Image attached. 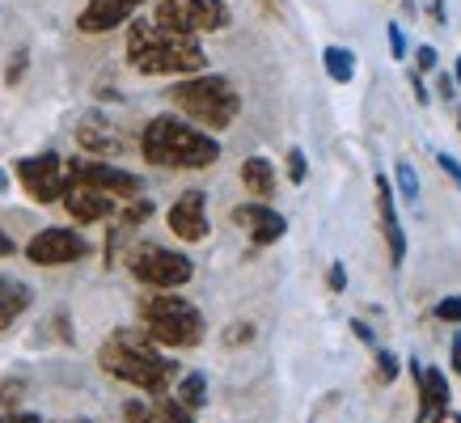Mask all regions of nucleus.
<instances>
[{
    "label": "nucleus",
    "mask_w": 461,
    "mask_h": 423,
    "mask_svg": "<svg viewBox=\"0 0 461 423\" xmlns=\"http://www.w3.org/2000/svg\"><path fill=\"white\" fill-rule=\"evenodd\" d=\"M385 34H390L393 59H406V34H402V26H398V22H390V26H385Z\"/></svg>",
    "instance_id": "c85d7f7f"
},
{
    "label": "nucleus",
    "mask_w": 461,
    "mask_h": 423,
    "mask_svg": "<svg viewBox=\"0 0 461 423\" xmlns=\"http://www.w3.org/2000/svg\"><path fill=\"white\" fill-rule=\"evenodd\" d=\"M17 246H14V238H9V233H5V229H0V258H9V254H14Z\"/></svg>",
    "instance_id": "ea45409f"
},
{
    "label": "nucleus",
    "mask_w": 461,
    "mask_h": 423,
    "mask_svg": "<svg viewBox=\"0 0 461 423\" xmlns=\"http://www.w3.org/2000/svg\"><path fill=\"white\" fill-rule=\"evenodd\" d=\"M72 183L106 191V195H114V199H140V191H144L140 174L114 166V161H106V157H72L68 161V186Z\"/></svg>",
    "instance_id": "6e6552de"
},
{
    "label": "nucleus",
    "mask_w": 461,
    "mask_h": 423,
    "mask_svg": "<svg viewBox=\"0 0 461 423\" xmlns=\"http://www.w3.org/2000/svg\"><path fill=\"white\" fill-rule=\"evenodd\" d=\"M393 183L385 174H377V216H381V233H385V246H390V263L402 267L406 258V233H402V220H398V203H393Z\"/></svg>",
    "instance_id": "2eb2a0df"
},
{
    "label": "nucleus",
    "mask_w": 461,
    "mask_h": 423,
    "mask_svg": "<svg viewBox=\"0 0 461 423\" xmlns=\"http://www.w3.org/2000/svg\"><path fill=\"white\" fill-rule=\"evenodd\" d=\"M436 59H440V56H436V47H432V42H423L420 51H415V68H420V72H432Z\"/></svg>",
    "instance_id": "c756f323"
},
{
    "label": "nucleus",
    "mask_w": 461,
    "mask_h": 423,
    "mask_svg": "<svg viewBox=\"0 0 461 423\" xmlns=\"http://www.w3.org/2000/svg\"><path fill=\"white\" fill-rule=\"evenodd\" d=\"M321 64H326V76L335 85H351V76H356V56H351L348 47H326Z\"/></svg>",
    "instance_id": "412c9836"
},
{
    "label": "nucleus",
    "mask_w": 461,
    "mask_h": 423,
    "mask_svg": "<svg viewBox=\"0 0 461 423\" xmlns=\"http://www.w3.org/2000/svg\"><path fill=\"white\" fill-rule=\"evenodd\" d=\"M85 254H89V241L77 229H42L26 246V258L39 267H68V263H81Z\"/></svg>",
    "instance_id": "9d476101"
},
{
    "label": "nucleus",
    "mask_w": 461,
    "mask_h": 423,
    "mask_svg": "<svg viewBox=\"0 0 461 423\" xmlns=\"http://www.w3.org/2000/svg\"><path fill=\"white\" fill-rule=\"evenodd\" d=\"M174 238L182 241H203L208 238V195L203 191H182L166 212Z\"/></svg>",
    "instance_id": "9b49d317"
},
{
    "label": "nucleus",
    "mask_w": 461,
    "mask_h": 423,
    "mask_svg": "<svg viewBox=\"0 0 461 423\" xmlns=\"http://www.w3.org/2000/svg\"><path fill=\"white\" fill-rule=\"evenodd\" d=\"M436 166L445 169L448 178H453V183L461 186V161H457V157H453V153H436Z\"/></svg>",
    "instance_id": "7c9ffc66"
},
{
    "label": "nucleus",
    "mask_w": 461,
    "mask_h": 423,
    "mask_svg": "<svg viewBox=\"0 0 461 423\" xmlns=\"http://www.w3.org/2000/svg\"><path fill=\"white\" fill-rule=\"evenodd\" d=\"M453 76H457V85H461V56H457V68H453Z\"/></svg>",
    "instance_id": "79ce46f5"
},
{
    "label": "nucleus",
    "mask_w": 461,
    "mask_h": 423,
    "mask_svg": "<svg viewBox=\"0 0 461 423\" xmlns=\"http://www.w3.org/2000/svg\"><path fill=\"white\" fill-rule=\"evenodd\" d=\"M127 423H195L191 407L178 398H157V407H140V402H127Z\"/></svg>",
    "instance_id": "f3484780"
},
{
    "label": "nucleus",
    "mask_w": 461,
    "mask_h": 423,
    "mask_svg": "<svg viewBox=\"0 0 461 423\" xmlns=\"http://www.w3.org/2000/svg\"><path fill=\"white\" fill-rule=\"evenodd\" d=\"M166 98L174 102V111L178 114H186L191 123L208 127V131H224L241 111V94L233 89V81H224V76H216V72L182 76V81H174L166 89Z\"/></svg>",
    "instance_id": "20e7f679"
},
{
    "label": "nucleus",
    "mask_w": 461,
    "mask_h": 423,
    "mask_svg": "<svg viewBox=\"0 0 461 423\" xmlns=\"http://www.w3.org/2000/svg\"><path fill=\"white\" fill-rule=\"evenodd\" d=\"M174 398H178V402H186L191 410L208 407V377H203V373H186V377L178 381V390H174Z\"/></svg>",
    "instance_id": "4be33fe9"
},
{
    "label": "nucleus",
    "mask_w": 461,
    "mask_h": 423,
    "mask_svg": "<svg viewBox=\"0 0 461 423\" xmlns=\"http://www.w3.org/2000/svg\"><path fill=\"white\" fill-rule=\"evenodd\" d=\"M250 338H254V326H250V322H233L229 330H224V343H229V347H238V343H250Z\"/></svg>",
    "instance_id": "cd10ccee"
},
{
    "label": "nucleus",
    "mask_w": 461,
    "mask_h": 423,
    "mask_svg": "<svg viewBox=\"0 0 461 423\" xmlns=\"http://www.w3.org/2000/svg\"><path fill=\"white\" fill-rule=\"evenodd\" d=\"M393 183H398V195H402L406 203H420V174H415V166H411V161H398V169H393Z\"/></svg>",
    "instance_id": "5701e85b"
},
{
    "label": "nucleus",
    "mask_w": 461,
    "mask_h": 423,
    "mask_svg": "<svg viewBox=\"0 0 461 423\" xmlns=\"http://www.w3.org/2000/svg\"><path fill=\"white\" fill-rule=\"evenodd\" d=\"M436 318H440V322H461V296H445V301L436 305Z\"/></svg>",
    "instance_id": "bb28decb"
},
{
    "label": "nucleus",
    "mask_w": 461,
    "mask_h": 423,
    "mask_svg": "<svg viewBox=\"0 0 461 423\" xmlns=\"http://www.w3.org/2000/svg\"><path fill=\"white\" fill-rule=\"evenodd\" d=\"M411 94H415V102H420V106H428V102H432V94H428V89H423V81H420V68L411 72Z\"/></svg>",
    "instance_id": "f704fd0d"
},
{
    "label": "nucleus",
    "mask_w": 461,
    "mask_h": 423,
    "mask_svg": "<svg viewBox=\"0 0 461 423\" xmlns=\"http://www.w3.org/2000/svg\"><path fill=\"white\" fill-rule=\"evenodd\" d=\"M17 394H22V381H9V385H0V402H5V407H14Z\"/></svg>",
    "instance_id": "c9c22d12"
},
{
    "label": "nucleus",
    "mask_w": 461,
    "mask_h": 423,
    "mask_svg": "<svg viewBox=\"0 0 461 423\" xmlns=\"http://www.w3.org/2000/svg\"><path fill=\"white\" fill-rule=\"evenodd\" d=\"M30 310V288L14 275H0V330H9V326Z\"/></svg>",
    "instance_id": "6ab92c4d"
},
{
    "label": "nucleus",
    "mask_w": 461,
    "mask_h": 423,
    "mask_svg": "<svg viewBox=\"0 0 461 423\" xmlns=\"http://www.w3.org/2000/svg\"><path fill=\"white\" fill-rule=\"evenodd\" d=\"M144 0H89L77 17V30L81 34H111L114 26L131 22V14L140 9Z\"/></svg>",
    "instance_id": "4468645a"
},
{
    "label": "nucleus",
    "mask_w": 461,
    "mask_h": 423,
    "mask_svg": "<svg viewBox=\"0 0 461 423\" xmlns=\"http://www.w3.org/2000/svg\"><path fill=\"white\" fill-rule=\"evenodd\" d=\"M428 14H432V22L445 26V0H432V9H428Z\"/></svg>",
    "instance_id": "a19ab883"
},
{
    "label": "nucleus",
    "mask_w": 461,
    "mask_h": 423,
    "mask_svg": "<svg viewBox=\"0 0 461 423\" xmlns=\"http://www.w3.org/2000/svg\"><path fill=\"white\" fill-rule=\"evenodd\" d=\"M453 423H461V415H453Z\"/></svg>",
    "instance_id": "37998d69"
},
{
    "label": "nucleus",
    "mask_w": 461,
    "mask_h": 423,
    "mask_svg": "<svg viewBox=\"0 0 461 423\" xmlns=\"http://www.w3.org/2000/svg\"><path fill=\"white\" fill-rule=\"evenodd\" d=\"M241 186L250 191L254 199H271L276 195V166L267 161V157H246L241 161Z\"/></svg>",
    "instance_id": "a211bd4d"
},
{
    "label": "nucleus",
    "mask_w": 461,
    "mask_h": 423,
    "mask_svg": "<svg viewBox=\"0 0 461 423\" xmlns=\"http://www.w3.org/2000/svg\"><path fill=\"white\" fill-rule=\"evenodd\" d=\"M144 330L161 343V347H199L203 343V313L186 301L174 296V288H153V296L140 301Z\"/></svg>",
    "instance_id": "39448f33"
},
{
    "label": "nucleus",
    "mask_w": 461,
    "mask_h": 423,
    "mask_svg": "<svg viewBox=\"0 0 461 423\" xmlns=\"http://www.w3.org/2000/svg\"><path fill=\"white\" fill-rule=\"evenodd\" d=\"M26 47H22V51H17V56H14V64H9V72H5V85H17V81H22V72H26Z\"/></svg>",
    "instance_id": "2f4dec72"
},
{
    "label": "nucleus",
    "mask_w": 461,
    "mask_h": 423,
    "mask_svg": "<svg viewBox=\"0 0 461 423\" xmlns=\"http://www.w3.org/2000/svg\"><path fill=\"white\" fill-rule=\"evenodd\" d=\"M233 225L246 229L254 246H276V241L288 233V220H284L276 208H267L263 199H254V203H238V208H233Z\"/></svg>",
    "instance_id": "ddd939ff"
},
{
    "label": "nucleus",
    "mask_w": 461,
    "mask_h": 423,
    "mask_svg": "<svg viewBox=\"0 0 461 423\" xmlns=\"http://www.w3.org/2000/svg\"><path fill=\"white\" fill-rule=\"evenodd\" d=\"M351 330H356V338H360V343H368V347L377 343V338H373V330H368V326H364V322H351Z\"/></svg>",
    "instance_id": "58836bf2"
},
{
    "label": "nucleus",
    "mask_w": 461,
    "mask_h": 423,
    "mask_svg": "<svg viewBox=\"0 0 461 423\" xmlns=\"http://www.w3.org/2000/svg\"><path fill=\"white\" fill-rule=\"evenodd\" d=\"M153 22L178 30V34H216V30H229L233 14L224 0H157Z\"/></svg>",
    "instance_id": "0eeeda50"
},
{
    "label": "nucleus",
    "mask_w": 461,
    "mask_h": 423,
    "mask_svg": "<svg viewBox=\"0 0 461 423\" xmlns=\"http://www.w3.org/2000/svg\"><path fill=\"white\" fill-rule=\"evenodd\" d=\"M64 208L77 225H98L106 216H114V195L106 191H94V186H68V195H64Z\"/></svg>",
    "instance_id": "dca6fc26"
},
{
    "label": "nucleus",
    "mask_w": 461,
    "mask_h": 423,
    "mask_svg": "<svg viewBox=\"0 0 461 423\" xmlns=\"http://www.w3.org/2000/svg\"><path fill=\"white\" fill-rule=\"evenodd\" d=\"M326 284H330V292H343V288H348V271H343V263H330Z\"/></svg>",
    "instance_id": "473e14b6"
},
{
    "label": "nucleus",
    "mask_w": 461,
    "mask_h": 423,
    "mask_svg": "<svg viewBox=\"0 0 461 423\" xmlns=\"http://www.w3.org/2000/svg\"><path fill=\"white\" fill-rule=\"evenodd\" d=\"M398 368H402V360H398L393 352H377V377L385 381V385H390V381L398 377Z\"/></svg>",
    "instance_id": "393cba45"
},
{
    "label": "nucleus",
    "mask_w": 461,
    "mask_h": 423,
    "mask_svg": "<svg viewBox=\"0 0 461 423\" xmlns=\"http://www.w3.org/2000/svg\"><path fill=\"white\" fill-rule=\"evenodd\" d=\"M127 64L140 76H195L208 68V56L195 34H178L161 22H131L127 26Z\"/></svg>",
    "instance_id": "f257e3e1"
},
{
    "label": "nucleus",
    "mask_w": 461,
    "mask_h": 423,
    "mask_svg": "<svg viewBox=\"0 0 461 423\" xmlns=\"http://www.w3.org/2000/svg\"><path fill=\"white\" fill-rule=\"evenodd\" d=\"M453 89H457V76H453V72H440V76H436V94H440V98H457V94H453Z\"/></svg>",
    "instance_id": "72a5a7b5"
},
{
    "label": "nucleus",
    "mask_w": 461,
    "mask_h": 423,
    "mask_svg": "<svg viewBox=\"0 0 461 423\" xmlns=\"http://www.w3.org/2000/svg\"><path fill=\"white\" fill-rule=\"evenodd\" d=\"M127 271L144 288H182V284H191V275H195V263L178 250L144 241V246H136V250L127 254Z\"/></svg>",
    "instance_id": "423d86ee"
},
{
    "label": "nucleus",
    "mask_w": 461,
    "mask_h": 423,
    "mask_svg": "<svg viewBox=\"0 0 461 423\" xmlns=\"http://www.w3.org/2000/svg\"><path fill=\"white\" fill-rule=\"evenodd\" d=\"M448 360H453V373L461 377V335H453V347H448Z\"/></svg>",
    "instance_id": "4c0bfd02"
},
{
    "label": "nucleus",
    "mask_w": 461,
    "mask_h": 423,
    "mask_svg": "<svg viewBox=\"0 0 461 423\" xmlns=\"http://www.w3.org/2000/svg\"><path fill=\"white\" fill-rule=\"evenodd\" d=\"M0 423H42L39 415H26V410H14V415H0Z\"/></svg>",
    "instance_id": "e433bc0d"
},
{
    "label": "nucleus",
    "mask_w": 461,
    "mask_h": 423,
    "mask_svg": "<svg viewBox=\"0 0 461 423\" xmlns=\"http://www.w3.org/2000/svg\"><path fill=\"white\" fill-rule=\"evenodd\" d=\"M140 153L161 169H208L221 161V140L178 114H157L140 131Z\"/></svg>",
    "instance_id": "7ed1b4c3"
},
{
    "label": "nucleus",
    "mask_w": 461,
    "mask_h": 423,
    "mask_svg": "<svg viewBox=\"0 0 461 423\" xmlns=\"http://www.w3.org/2000/svg\"><path fill=\"white\" fill-rule=\"evenodd\" d=\"M411 377H415V390H420V415L415 423H445L448 419V377L440 368H423L420 360H411Z\"/></svg>",
    "instance_id": "f8f14e48"
},
{
    "label": "nucleus",
    "mask_w": 461,
    "mask_h": 423,
    "mask_svg": "<svg viewBox=\"0 0 461 423\" xmlns=\"http://www.w3.org/2000/svg\"><path fill=\"white\" fill-rule=\"evenodd\" d=\"M457 123H461V111H457Z\"/></svg>",
    "instance_id": "c03bdc74"
},
{
    "label": "nucleus",
    "mask_w": 461,
    "mask_h": 423,
    "mask_svg": "<svg viewBox=\"0 0 461 423\" xmlns=\"http://www.w3.org/2000/svg\"><path fill=\"white\" fill-rule=\"evenodd\" d=\"M98 364L111 377L144 390V394H166L174 385V377H178V364H169L166 356L157 352V338L149 330H114L102 343Z\"/></svg>",
    "instance_id": "f03ea898"
},
{
    "label": "nucleus",
    "mask_w": 461,
    "mask_h": 423,
    "mask_svg": "<svg viewBox=\"0 0 461 423\" xmlns=\"http://www.w3.org/2000/svg\"><path fill=\"white\" fill-rule=\"evenodd\" d=\"M305 174H309L305 153H301V148H288V178H293V183L301 186V183H305Z\"/></svg>",
    "instance_id": "a878e982"
},
{
    "label": "nucleus",
    "mask_w": 461,
    "mask_h": 423,
    "mask_svg": "<svg viewBox=\"0 0 461 423\" xmlns=\"http://www.w3.org/2000/svg\"><path fill=\"white\" fill-rule=\"evenodd\" d=\"M77 140H81V148L89 157H114V153H123V140L114 136V127L85 123V127H77Z\"/></svg>",
    "instance_id": "aec40b11"
},
{
    "label": "nucleus",
    "mask_w": 461,
    "mask_h": 423,
    "mask_svg": "<svg viewBox=\"0 0 461 423\" xmlns=\"http://www.w3.org/2000/svg\"><path fill=\"white\" fill-rule=\"evenodd\" d=\"M149 216H153V199H144V195H140V199H131V203L123 208L119 225H123V229H136V225H144Z\"/></svg>",
    "instance_id": "b1692460"
},
{
    "label": "nucleus",
    "mask_w": 461,
    "mask_h": 423,
    "mask_svg": "<svg viewBox=\"0 0 461 423\" xmlns=\"http://www.w3.org/2000/svg\"><path fill=\"white\" fill-rule=\"evenodd\" d=\"M17 178H22V186H26V195L34 203H56V199L68 195V161L56 153L22 157L17 161Z\"/></svg>",
    "instance_id": "1a4fd4ad"
}]
</instances>
